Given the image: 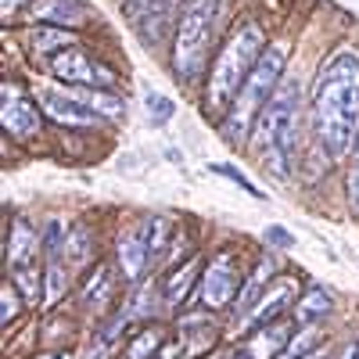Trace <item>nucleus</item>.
Returning a JSON list of instances; mask_svg holds the SVG:
<instances>
[{
    "mask_svg": "<svg viewBox=\"0 0 359 359\" xmlns=\"http://www.w3.org/2000/svg\"><path fill=\"white\" fill-rule=\"evenodd\" d=\"M241 284H245V273L237 259L219 248L212 259H205V273H201V284H198V294H194V306L208 309V313H230L237 294H241Z\"/></svg>",
    "mask_w": 359,
    "mask_h": 359,
    "instance_id": "423d86ee",
    "label": "nucleus"
},
{
    "mask_svg": "<svg viewBox=\"0 0 359 359\" xmlns=\"http://www.w3.org/2000/svg\"><path fill=\"white\" fill-rule=\"evenodd\" d=\"M226 359H230V355H226Z\"/></svg>",
    "mask_w": 359,
    "mask_h": 359,
    "instance_id": "e433bc0d",
    "label": "nucleus"
},
{
    "mask_svg": "<svg viewBox=\"0 0 359 359\" xmlns=\"http://www.w3.org/2000/svg\"><path fill=\"white\" fill-rule=\"evenodd\" d=\"M130 11H133V25L137 33L147 43H158L165 25H169V11H172V0H130Z\"/></svg>",
    "mask_w": 359,
    "mask_h": 359,
    "instance_id": "a211bd4d",
    "label": "nucleus"
},
{
    "mask_svg": "<svg viewBox=\"0 0 359 359\" xmlns=\"http://www.w3.org/2000/svg\"><path fill=\"white\" fill-rule=\"evenodd\" d=\"M165 327L162 323H144V327H133L130 338H126V348H123V359H155L165 345Z\"/></svg>",
    "mask_w": 359,
    "mask_h": 359,
    "instance_id": "4be33fe9",
    "label": "nucleus"
},
{
    "mask_svg": "<svg viewBox=\"0 0 359 359\" xmlns=\"http://www.w3.org/2000/svg\"><path fill=\"white\" fill-rule=\"evenodd\" d=\"M130 331H133V323L123 309L108 320H97V327L86 334V345L79 348V359H123Z\"/></svg>",
    "mask_w": 359,
    "mask_h": 359,
    "instance_id": "9b49d317",
    "label": "nucleus"
},
{
    "mask_svg": "<svg viewBox=\"0 0 359 359\" xmlns=\"http://www.w3.org/2000/svg\"><path fill=\"white\" fill-rule=\"evenodd\" d=\"M313 130L334 162L352 158L359 144V57L341 50L313 83Z\"/></svg>",
    "mask_w": 359,
    "mask_h": 359,
    "instance_id": "f257e3e1",
    "label": "nucleus"
},
{
    "mask_svg": "<svg viewBox=\"0 0 359 359\" xmlns=\"http://www.w3.org/2000/svg\"><path fill=\"white\" fill-rule=\"evenodd\" d=\"M147 108H151V118H155V123H165V118H172V101L165 97V94H155V90H151V94H147V101H144Z\"/></svg>",
    "mask_w": 359,
    "mask_h": 359,
    "instance_id": "7c9ffc66",
    "label": "nucleus"
},
{
    "mask_svg": "<svg viewBox=\"0 0 359 359\" xmlns=\"http://www.w3.org/2000/svg\"><path fill=\"white\" fill-rule=\"evenodd\" d=\"M50 72L65 83H76V86H86V90H108L115 83V72L101 62H94L86 50L72 47V50H62V54H50Z\"/></svg>",
    "mask_w": 359,
    "mask_h": 359,
    "instance_id": "1a4fd4ad",
    "label": "nucleus"
},
{
    "mask_svg": "<svg viewBox=\"0 0 359 359\" xmlns=\"http://www.w3.org/2000/svg\"><path fill=\"white\" fill-rule=\"evenodd\" d=\"M262 241H266L269 248L284 252V248H294V233L284 230V226H266V230H262Z\"/></svg>",
    "mask_w": 359,
    "mask_h": 359,
    "instance_id": "c756f323",
    "label": "nucleus"
},
{
    "mask_svg": "<svg viewBox=\"0 0 359 359\" xmlns=\"http://www.w3.org/2000/svg\"><path fill=\"white\" fill-rule=\"evenodd\" d=\"M86 15H90V11L79 4V0H40V4L33 8V18H36V22H43V25H62V29L83 22Z\"/></svg>",
    "mask_w": 359,
    "mask_h": 359,
    "instance_id": "b1692460",
    "label": "nucleus"
},
{
    "mask_svg": "<svg viewBox=\"0 0 359 359\" xmlns=\"http://www.w3.org/2000/svg\"><path fill=\"white\" fill-rule=\"evenodd\" d=\"M65 241H69V230L57 223V219H47L43 230H40V245H43V262L50 259H65Z\"/></svg>",
    "mask_w": 359,
    "mask_h": 359,
    "instance_id": "bb28decb",
    "label": "nucleus"
},
{
    "mask_svg": "<svg viewBox=\"0 0 359 359\" xmlns=\"http://www.w3.org/2000/svg\"><path fill=\"white\" fill-rule=\"evenodd\" d=\"M298 294H302V284H298L294 277H277L273 284L266 287V294L259 298V306L237 323L245 334H252V331H262V327H269V323H280V320H287L291 313H294V302H298Z\"/></svg>",
    "mask_w": 359,
    "mask_h": 359,
    "instance_id": "6e6552de",
    "label": "nucleus"
},
{
    "mask_svg": "<svg viewBox=\"0 0 359 359\" xmlns=\"http://www.w3.org/2000/svg\"><path fill=\"white\" fill-rule=\"evenodd\" d=\"M212 172H219V176L233 180V184L241 187L245 194H252V198H262V191H259V187H252V180H248L241 169H237V165H230V162H216V165H212Z\"/></svg>",
    "mask_w": 359,
    "mask_h": 359,
    "instance_id": "c85d7f7f",
    "label": "nucleus"
},
{
    "mask_svg": "<svg viewBox=\"0 0 359 359\" xmlns=\"http://www.w3.org/2000/svg\"><path fill=\"white\" fill-rule=\"evenodd\" d=\"M262 50H266V36H262V29L255 22H245L219 47L216 62H212V72H208V83H205V108L208 111H223V108L233 104V97L241 94L245 79L259 65Z\"/></svg>",
    "mask_w": 359,
    "mask_h": 359,
    "instance_id": "7ed1b4c3",
    "label": "nucleus"
},
{
    "mask_svg": "<svg viewBox=\"0 0 359 359\" xmlns=\"http://www.w3.org/2000/svg\"><path fill=\"white\" fill-rule=\"evenodd\" d=\"M29 43L36 50H50V54H62V50H72L79 43V36L72 29H62V25H40L29 33Z\"/></svg>",
    "mask_w": 359,
    "mask_h": 359,
    "instance_id": "393cba45",
    "label": "nucleus"
},
{
    "mask_svg": "<svg viewBox=\"0 0 359 359\" xmlns=\"http://www.w3.org/2000/svg\"><path fill=\"white\" fill-rule=\"evenodd\" d=\"M284 65H287V54H284L280 47H266V50H262L259 65H255L252 76L245 79L241 94L233 97L230 115H226V123H223V137H226V144L241 147V144L248 140V133H255V123H259L262 108L269 104V97H273V94H277V86H280Z\"/></svg>",
    "mask_w": 359,
    "mask_h": 359,
    "instance_id": "20e7f679",
    "label": "nucleus"
},
{
    "mask_svg": "<svg viewBox=\"0 0 359 359\" xmlns=\"http://www.w3.org/2000/svg\"><path fill=\"white\" fill-rule=\"evenodd\" d=\"M155 359H187V348H184V341L176 338V341H165L162 352H158Z\"/></svg>",
    "mask_w": 359,
    "mask_h": 359,
    "instance_id": "473e14b6",
    "label": "nucleus"
},
{
    "mask_svg": "<svg viewBox=\"0 0 359 359\" xmlns=\"http://www.w3.org/2000/svg\"><path fill=\"white\" fill-rule=\"evenodd\" d=\"M294 144H298V86L280 83L255 123L252 147H255L259 162L277 180H284L294 162Z\"/></svg>",
    "mask_w": 359,
    "mask_h": 359,
    "instance_id": "f03ea898",
    "label": "nucleus"
},
{
    "mask_svg": "<svg viewBox=\"0 0 359 359\" xmlns=\"http://www.w3.org/2000/svg\"><path fill=\"white\" fill-rule=\"evenodd\" d=\"M72 291H76V284H72L69 262H65V259L43 262V313H54Z\"/></svg>",
    "mask_w": 359,
    "mask_h": 359,
    "instance_id": "aec40b11",
    "label": "nucleus"
},
{
    "mask_svg": "<svg viewBox=\"0 0 359 359\" xmlns=\"http://www.w3.org/2000/svg\"><path fill=\"white\" fill-rule=\"evenodd\" d=\"M348 205H352V212L359 216V144H355V151H352V172H348Z\"/></svg>",
    "mask_w": 359,
    "mask_h": 359,
    "instance_id": "2f4dec72",
    "label": "nucleus"
},
{
    "mask_svg": "<svg viewBox=\"0 0 359 359\" xmlns=\"http://www.w3.org/2000/svg\"><path fill=\"white\" fill-rule=\"evenodd\" d=\"M8 280H11L15 291L22 294L25 309H43V262L8 269Z\"/></svg>",
    "mask_w": 359,
    "mask_h": 359,
    "instance_id": "5701e85b",
    "label": "nucleus"
},
{
    "mask_svg": "<svg viewBox=\"0 0 359 359\" xmlns=\"http://www.w3.org/2000/svg\"><path fill=\"white\" fill-rule=\"evenodd\" d=\"M0 126H4L8 137L15 140H29L36 137L43 126V108H36L29 97H22L18 90L8 83L4 86V101H0Z\"/></svg>",
    "mask_w": 359,
    "mask_h": 359,
    "instance_id": "f8f14e48",
    "label": "nucleus"
},
{
    "mask_svg": "<svg viewBox=\"0 0 359 359\" xmlns=\"http://www.w3.org/2000/svg\"><path fill=\"white\" fill-rule=\"evenodd\" d=\"M280 277V266H277V259L269 255V252H262L259 259H255V266L245 273V284H241V294H237V302H233V309H230V320H237L241 323L255 306H259V298L266 294V287L273 284Z\"/></svg>",
    "mask_w": 359,
    "mask_h": 359,
    "instance_id": "2eb2a0df",
    "label": "nucleus"
},
{
    "mask_svg": "<svg viewBox=\"0 0 359 359\" xmlns=\"http://www.w3.org/2000/svg\"><path fill=\"white\" fill-rule=\"evenodd\" d=\"M223 0H187L184 15L176 22V40H172V69L184 83H194L208 50L216 43Z\"/></svg>",
    "mask_w": 359,
    "mask_h": 359,
    "instance_id": "39448f33",
    "label": "nucleus"
},
{
    "mask_svg": "<svg viewBox=\"0 0 359 359\" xmlns=\"http://www.w3.org/2000/svg\"><path fill=\"white\" fill-rule=\"evenodd\" d=\"M201 273H205V259L201 252L191 255L187 262H180L172 269H165V273H158V287H162V302H165V313H184L194 294H198V284H201Z\"/></svg>",
    "mask_w": 359,
    "mask_h": 359,
    "instance_id": "9d476101",
    "label": "nucleus"
},
{
    "mask_svg": "<svg viewBox=\"0 0 359 359\" xmlns=\"http://www.w3.org/2000/svg\"><path fill=\"white\" fill-rule=\"evenodd\" d=\"M302 359H331V348H327V345H323L320 352H309V355H302Z\"/></svg>",
    "mask_w": 359,
    "mask_h": 359,
    "instance_id": "f704fd0d",
    "label": "nucleus"
},
{
    "mask_svg": "<svg viewBox=\"0 0 359 359\" xmlns=\"http://www.w3.org/2000/svg\"><path fill=\"white\" fill-rule=\"evenodd\" d=\"M43 262V245H40V233L33 230V223L15 216L11 219V233H8V269L18 266H33Z\"/></svg>",
    "mask_w": 359,
    "mask_h": 359,
    "instance_id": "f3484780",
    "label": "nucleus"
},
{
    "mask_svg": "<svg viewBox=\"0 0 359 359\" xmlns=\"http://www.w3.org/2000/svg\"><path fill=\"white\" fill-rule=\"evenodd\" d=\"M355 359H359V348H355Z\"/></svg>",
    "mask_w": 359,
    "mask_h": 359,
    "instance_id": "c9c22d12",
    "label": "nucleus"
},
{
    "mask_svg": "<svg viewBox=\"0 0 359 359\" xmlns=\"http://www.w3.org/2000/svg\"><path fill=\"white\" fill-rule=\"evenodd\" d=\"M40 108H43L47 118H54V123L65 126V130H101L104 126V118L86 101L69 97V94H54V90L40 97Z\"/></svg>",
    "mask_w": 359,
    "mask_h": 359,
    "instance_id": "4468645a",
    "label": "nucleus"
},
{
    "mask_svg": "<svg viewBox=\"0 0 359 359\" xmlns=\"http://www.w3.org/2000/svg\"><path fill=\"white\" fill-rule=\"evenodd\" d=\"M76 302H79V313H86L90 320H108L118 313V277L111 273L108 262H94L79 273L76 280Z\"/></svg>",
    "mask_w": 359,
    "mask_h": 359,
    "instance_id": "0eeeda50",
    "label": "nucleus"
},
{
    "mask_svg": "<svg viewBox=\"0 0 359 359\" xmlns=\"http://www.w3.org/2000/svg\"><path fill=\"white\" fill-rule=\"evenodd\" d=\"M115 266H118V277H123L130 287L155 273L151 252H147V241H144V233H140L137 223L123 237H118V245H115Z\"/></svg>",
    "mask_w": 359,
    "mask_h": 359,
    "instance_id": "ddd939ff",
    "label": "nucleus"
},
{
    "mask_svg": "<svg viewBox=\"0 0 359 359\" xmlns=\"http://www.w3.org/2000/svg\"><path fill=\"white\" fill-rule=\"evenodd\" d=\"M90 108H94L104 123L108 118H123V111H126V104H123V97L118 94H111V90H86V97H83Z\"/></svg>",
    "mask_w": 359,
    "mask_h": 359,
    "instance_id": "cd10ccee",
    "label": "nucleus"
},
{
    "mask_svg": "<svg viewBox=\"0 0 359 359\" xmlns=\"http://www.w3.org/2000/svg\"><path fill=\"white\" fill-rule=\"evenodd\" d=\"M18 8H29V0H0V15L4 18H15Z\"/></svg>",
    "mask_w": 359,
    "mask_h": 359,
    "instance_id": "72a5a7b5",
    "label": "nucleus"
},
{
    "mask_svg": "<svg viewBox=\"0 0 359 359\" xmlns=\"http://www.w3.org/2000/svg\"><path fill=\"white\" fill-rule=\"evenodd\" d=\"M331 313H334V294L327 287H320V284H306L302 294H298V302H294L291 320L298 327H302V323H323Z\"/></svg>",
    "mask_w": 359,
    "mask_h": 359,
    "instance_id": "6ab92c4d",
    "label": "nucleus"
},
{
    "mask_svg": "<svg viewBox=\"0 0 359 359\" xmlns=\"http://www.w3.org/2000/svg\"><path fill=\"white\" fill-rule=\"evenodd\" d=\"M126 316H130V323L133 327H144V323H155L162 313H165V302H162V287H158V277H147V280H140V284H133L130 287V294H126V302L118 306Z\"/></svg>",
    "mask_w": 359,
    "mask_h": 359,
    "instance_id": "dca6fc26",
    "label": "nucleus"
},
{
    "mask_svg": "<svg viewBox=\"0 0 359 359\" xmlns=\"http://www.w3.org/2000/svg\"><path fill=\"white\" fill-rule=\"evenodd\" d=\"M22 313H29L25 302H22V294L15 291L11 280H4V291H0V327H4V334L15 331V323H18Z\"/></svg>",
    "mask_w": 359,
    "mask_h": 359,
    "instance_id": "a878e982",
    "label": "nucleus"
},
{
    "mask_svg": "<svg viewBox=\"0 0 359 359\" xmlns=\"http://www.w3.org/2000/svg\"><path fill=\"white\" fill-rule=\"evenodd\" d=\"M97 259V237L94 230H90L86 223H76L69 230V241H65V262L72 273H86L90 262Z\"/></svg>",
    "mask_w": 359,
    "mask_h": 359,
    "instance_id": "412c9836",
    "label": "nucleus"
}]
</instances>
